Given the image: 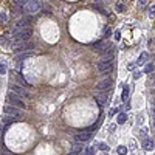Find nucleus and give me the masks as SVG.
<instances>
[{"label": "nucleus", "mask_w": 155, "mask_h": 155, "mask_svg": "<svg viewBox=\"0 0 155 155\" xmlns=\"http://www.w3.org/2000/svg\"><path fill=\"white\" fill-rule=\"evenodd\" d=\"M31 36H33V30L30 28V26H28V28H20V30L16 28V36H14V40H16V42H26Z\"/></svg>", "instance_id": "obj_1"}, {"label": "nucleus", "mask_w": 155, "mask_h": 155, "mask_svg": "<svg viewBox=\"0 0 155 155\" xmlns=\"http://www.w3.org/2000/svg\"><path fill=\"white\" fill-rule=\"evenodd\" d=\"M13 48H14V51H16V53L30 51V50H33V45H30V44H26V42H16V40H14V42H13Z\"/></svg>", "instance_id": "obj_5"}, {"label": "nucleus", "mask_w": 155, "mask_h": 155, "mask_svg": "<svg viewBox=\"0 0 155 155\" xmlns=\"http://www.w3.org/2000/svg\"><path fill=\"white\" fill-rule=\"evenodd\" d=\"M135 67H137V65H135V64H129V67H127V68H129V70H134Z\"/></svg>", "instance_id": "obj_24"}, {"label": "nucleus", "mask_w": 155, "mask_h": 155, "mask_svg": "<svg viewBox=\"0 0 155 155\" xmlns=\"http://www.w3.org/2000/svg\"><path fill=\"white\" fill-rule=\"evenodd\" d=\"M154 68H155V65H154V64H147V65L144 67V73H152Z\"/></svg>", "instance_id": "obj_17"}, {"label": "nucleus", "mask_w": 155, "mask_h": 155, "mask_svg": "<svg viewBox=\"0 0 155 155\" xmlns=\"http://www.w3.org/2000/svg\"><path fill=\"white\" fill-rule=\"evenodd\" d=\"M143 147H144L146 150H152L154 149V141L150 138H144L143 140Z\"/></svg>", "instance_id": "obj_11"}, {"label": "nucleus", "mask_w": 155, "mask_h": 155, "mask_svg": "<svg viewBox=\"0 0 155 155\" xmlns=\"http://www.w3.org/2000/svg\"><path fill=\"white\" fill-rule=\"evenodd\" d=\"M129 89H127V87H126V89H124V92H123V96H121V99H123V101H126L127 99V98H129Z\"/></svg>", "instance_id": "obj_18"}, {"label": "nucleus", "mask_w": 155, "mask_h": 155, "mask_svg": "<svg viewBox=\"0 0 155 155\" xmlns=\"http://www.w3.org/2000/svg\"><path fill=\"white\" fill-rule=\"evenodd\" d=\"M147 58H149V54H147V53H141V56L138 58L137 64H138V65H143V64H144L146 60H147Z\"/></svg>", "instance_id": "obj_13"}, {"label": "nucleus", "mask_w": 155, "mask_h": 155, "mask_svg": "<svg viewBox=\"0 0 155 155\" xmlns=\"http://www.w3.org/2000/svg\"><path fill=\"white\" fill-rule=\"evenodd\" d=\"M112 85V79L109 78V79H104V81H99L96 84V90L98 92H105V90L109 89V87Z\"/></svg>", "instance_id": "obj_6"}, {"label": "nucleus", "mask_w": 155, "mask_h": 155, "mask_svg": "<svg viewBox=\"0 0 155 155\" xmlns=\"http://www.w3.org/2000/svg\"><path fill=\"white\" fill-rule=\"evenodd\" d=\"M116 152H118V155H127V147L126 146H119L118 149H116Z\"/></svg>", "instance_id": "obj_16"}, {"label": "nucleus", "mask_w": 155, "mask_h": 155, "mask_svg": "<svg viewBox=\"0 0 155 155\" xmlns=\"http://www.w3.org/2000/svg\"><path fill=\"white\" fill-rule=\"evenodd\" d=\"M109 2H112V0H104V3H109Z\"/></svg>", "instance_id": "obj_26"}, {"label": "nucleus", "mask_w": 155, "mask_h": 155, "mask_svg": "<svg viewBox=\"0 0 155 155\" xmlns=\"http://www.w3.org/2000/svg\"><path fill=\"white\" fill-rule=\"evenodd\" d=\"M92 138V134L90 132H81V134H78V135H74V140L79 143H84V141H89V140Z\"/></svg>", "instance_id": "obj_8"}, {"label": "nucleus", "mask_w": 155, "mask_h": 155, "mask_svg": "<svg viewBox=\"0 0 155 155\" xmlns=\"http://www.w3.org/2000/svg\"><path fill=\"white\" fill-rule=\"evenodd\" d=\"M20 8H22V6H20ZM39 8H40V2H39V0H26V2L23 3V11H25V13H28V14L39 11Z\"/></svg>", "instance_id": "obj_2"}, {"label": "nucleus", "mask_w": 155, "mask_h": 155, "mask_svg": "<svg viewBox=\"0 0 155 155\" xmlns=\"http://www.w3.org/2000/svg\"><path fill=\"white\" fill-rule=\"evenodd\" d=\"M113 68V60H101L99 64L96 65V70L99 71V73H109V71H112Z\"/></svg>", "instance_id": "obj_4"}, {"label": "nucleus", "mask_w": 155, "mask_h": 155, "mask_svg": "<svg viewBox=\"0 0 155 155\" xmlns=\"http://www.w3.org/2000/svg\"><path fill=\"white\" fill-rule=\"evenodd\" d=\"M3 112H5L6 115H13V116H19V115H20V110L16 109L14 105H5V107H3Z\"/></svg>", "instance_id": "obj_9"}, {"label": "nucleus", "mask_w": 155, "mask_h": 155, "mask_svg": "<svg viewBox=\"0 0 155 155\" xmlns=\"http://www.w3.org/2000/svg\"><path fill=\"white\" fill-rule=\"evenodd\" d=\"M149 16H150V17H155V5H150V8H149Z\"/></svg>", "instance_id": "obj_20"}, {"label": "nucleus", "mask_w": 155, "mask_h": 155, "mask_svg": "<svg viewBox=\"0 0 155 155\" xmlns=\"http://www.w3.org/2000/svg\"><path fill=\"white\" fill-rule=\"evenodd\" d=\"M8 101L13 105H17V107H22V109H25L26 107V104L23 103V99H22L20 96L17 95V93H14V92H11L8 93Z\"/></svg>", "instance_id": "obj_3"}, {"label": "nucleus", "mask_w": 155, "mask_h": 155, "mask_svg": "<svg viewBox=\"0 0 155 155\" xmlns=\"http://www.w3.org/2000/svg\"><path fill=\"white\" fill-rule=\"evenodd\" d=\"M95 99H96L101 105H104L105 101H107V92H96V93H95Z\"/></svg>", "instance_id": "obj_10"}, {"label": "nucleus", "mask_w": 155, "mask_h": 155, "mask_svg": "<svg viewBox=\"0 0 155 155\" xmlns=\"http://www.w3.org/2000/svg\"><path fill=\"white\" fill-rule=\"evenodd\" d=\"M126 119H127V115L121 112L119 115H118V124H124V123H126Z\"/></svg>", "instance_id": "obj_15"}, {"label": "nucleus", "mask_w": 155, "mask_h": 155, "mask_svg": "<svg viewBox=\"0 0 155 155\" xmlns=\"http://www.w3.org/2000/svg\"><path fill=\"white\" fill-rule=\"evenodd\" d=\"M11 89H13L14 93H17L19 96H28V93H26L22 87H19V85H11Z\"/></svg>", "instance_id": "obj_12"}, {"label": "nucleus", "mask_w": 155, "mask_h": 155, "mask_svg": "<svg viewBox=\"0 0 155 155\" xmlns=\"http://www.w3.org/2000/svg\"><path fill=\"white\" fill-rule=\"evenodd\" d=\"M6 73V67L3 64H0V74H5Z\"/></svg>", "instance_id": "obj_22"}, {"label": "nucleus", "mask_w": 155, "mask_h": 155, "mask_svg": "<svg viewBox=\"0 0 155 155\" xmlns=\"http://www.w3.org/2000/svg\"><path fill=\"white\" fill-rule=\"evenodd\" d=\"M30 23H31V17H22L19 19V20L16 22V28L20 30V28H28Z\"/></svg>", "instance_id": "obj_7"}, {"label": "nucleus", "mask_w": 155, "mask_h": 155, "mask_svg": "<svg viewBox=\"0 0 155 155\" xmlns=\"http://www.w3.org/2000/svg\"><path fill=\"white\" fill-rule=\"evenodd\" d=\"M115 9L118 11V13H123V11H126V5H124L123 2H118V3L115 5Z\"/></svg>", "instance_id": "obj_14"}, {"label": "nucleus", "mask_w": 155, "mask_h": 155, "mask_svg": "<svg viewBox=\"0 0 155 155\" xmlns=\"http://www.w3.org/2000/svg\"><path fill=\"white\" fill-rule=\"evenodd\" d=\"M98 149H99V150H107V149H109V146L105 144V143H101V144L98 146Z\"/></svg>", "instance_id": "obj_21"}, {"label": "nucleus", "mask_w": 155, "mask_h": 155, "mask_svg": "<svg viewBox=\"0 0 155 155\" xmlns=\"http://www.w3.org/2000/svg\"><path fill=\"white\" fill-rule=\"evenodd\" d=\"M115 113H116V109H112V110H110V115H109V116H112V115H115Z\"/></svg>", "instance_id": "obj_25"}, {"label": "nucleus", "mask_w": 155, "mask_h": 155, "mask_svg": "<svg viewBox=\"0 0 155 155\" xmlns=\"http://www.w3.org/2000/svg\"><path fill=\"white\" fill-rule=\"evenodd\" d=\"M126 2H127V0H126Z\"/></svg>", "instance_id": "obj_27"}, {"label": "nucleus", "mask_w": 155, "mask_h": 155, "mask_svg": "<svg viewBox=\"0 0 155 155\" xmlns=\"http://www.w3.org/2000/svg\"><path fill=\"white\" fill-rule=\"evenodd\" d=\"M95 147H89V149H85V154L84 155H95Z\"/></svg>", "instance_id": "obj_19"}, {"label": "nucleus", "mask_w": 155, "mask_h": 155, "mask_svg": "<svg viewBox=\"0 0 155 155\" xmlns=\"http://www.w3.org/2000/svg\"><path fill=\"white\" fill-rule=\"evenodd\" d=\"M138 3H140V8H144L146 3H147V0H138Z\"/></svg>", "instance_id": "obj_23"}]
</instances>
